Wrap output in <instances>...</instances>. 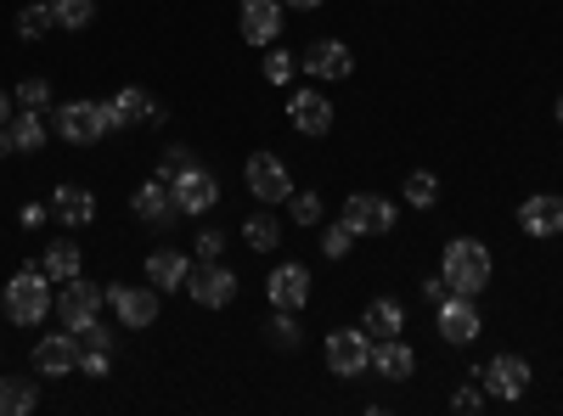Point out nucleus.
<instances>
[{"label": "nucleus", "instance_id": "412c9836", "mask_svg": "<svg viewBox=\"0 0 563 416\" xmlns=\"http://www.w3.org/2000/svg\"><path fill=\"white\" fill-rule=\"evenodd\" d=\"M361 333L378 344V338H400L406 333V304L400 299H372L366 315H361Z\"/></svg>", "mask_w": 563, "mask_h": 416}, {"label": "nucleus", "instance_id": "f03ea898", "mask_svg": "<svg viewBox=\"0 0 563 416\" xmlns=\"http://www.w3.org/2000/svg\"><path fill=\"white\" fill-rule=\"evenodd\" d=\"M440 276H445V288H451V293L479 299V293L490 288V248L474 243V237H451L445 254H440Z\"/></svg>", "mask_w": 563, "mask_h": 416}, {"label": "nucleus", "instance_id": "9b49d317", "mask_svg": "<svg viewBox=\"0 0 563 416\" xmlns=\"http://www.w3.org/2000/svg\"><path fill=\"white\" fill-rule=\"evenodd\" d=\"M52 124H57V135H63L68 147H97L102 135H108V130H102V113H97V102H63Z\"/></svg>", "mask_w": 563, "mask_h": 416}, {"label": "nucleus", "instance_id": "f3484780", "mask_svg": "<svg viewBox=\"0 0 563 416\" xmlns=\"http://www.w3.org/2000/svg\"><path fill=\"white\" fill-rule=\"evenodd\" d=\"M288 119H294V130H299V135H327V130H333V102H327L316 85H305V90H294Z\"/></svg>", "mask_w": 563, "mask_h": 416}, {"label": "nucleus", "instance_id": "ea45409f", "mask_svg": "<svg viewBox=\"0 0 563 416\" xmlns=\"http://www.w3.org/2000/svg\"><path fill=\"white\" fill-rule=\"evenodd\" d=\"M225 243H231L225 231H198V237H192V254H198V265H203V259H220V254H225Z\"/></svg>", "mask_w": 563, "mask_h": 416}, {"label": "nucleus", "instance_id": "c9c22d12", "mask_svg": "<svg viewBox=\"0 0 563 416\" xmlns=\"http://www.w3.org/2000/svg\"><path fill=\"white\" fill-rule=\"evenodd\" d=\"M350 248H355V231H350L344 220H333V225L321 231V254H327V259H344Z\"/></svg>", "mask_w": 563, "mask_h": 416}, {"label": "nucleus", "instance_id": "37998d69", "mask_svg": "<svg viewBox=\"0 0 563 416\" xmlns=\"http://www.w3.org/2000/svg\"><path fill=\"white\" fill-rule=\"evenodd\" d=\"M451 288H445V276H434V282H422V299H429V304H440Z\"/></svg>", "mask_w": 563, "mask_h": 416}, {"label": "nucleus", "instance_id": "f704fd0d", "mask_svg": "<svg viewBox=\"0 0 563 416\" xmlns=\"http://www.w3.org/2000/svg\"><path fill=\"white\" fill-rule=\"evenodd\" d=\"M485 400H490V394H485V383H479L474 372H467V383H462V389L451 394V411H462V416H474V411H485Z\"/></svg>", "mask_w": 563, "mask_h": 416}, {"label": "nucleus", "instance_id": "6ab92c4d", "mask_svg": "<svg viewBox=\"0 0 563 416\" xmlns=\"http://www.w3.org/2000/svg\"><path fill=\"white\" fill-rule=\"evenodd\" d=\"M186 276H192V259H186L180 248H158V254H147V282H153L158 293H180V288H186Z\"/></svg>", "mask_w": 563, "mask_h": 416}, {"label": "nucleus", "instance_id": "4468645a", "mask_svg": "<svg viewBox=\"0 0 563 416\" xmlns=\"http://www.w3.org/2000/svg\"><path fill=\"white\" fill-rule=\"evenodd\" d=\"M34 372H40V378H68V372H79V338H74V333H45V338L34 344Z\"/></svg>", "mask_w": 563, "mask_h": 416}, {"label": "nucleus", "instance_id": "cd10ccee", "mask_svg": "<svg viewBox=\"0 0 563 416\" xmlns=\"http://www.w3.org/2000/svg\"><path fill=\"white\" fill-rule=\"evenodd\" d=\"M79 243H52V248H45V259H40V270L45 276H52V282H74V276H79Z\"/></svg>", "mask_w": 563, "mask_h": 416}, {"label": "nucleus", "instance_id": "4c0bfd02", "mask_svg": "<svg viewBox=\"0 0 563 416\" xmlns=\"http://www.w3.org/2000/svg\"><path fill=\"white\" fill-rule=\"evenodd\" d=\"M288 214H294V225L316 231V225H321V198H316V192H294V198H288Z\"/></svg>", "mask_w": 563, "mask_h": 416}, {"label": "nucleus", "instance_id": "a878e982", "mask_svg": "<svg viewBox=\"0 0 563 416\" xmlns=\"http://www.w3.org/2000/svg\"><path fill=\"white\" fill-rule=\"evenodd\" d=\"M40 405L34 378H0V416H29Z\"/></svg>", "mask_w": 563, "mask_h": 416}, {"label": "nucleus", "instance_id": "5701e85b", "mask_svg": "<svg viewBox=\"0 0 563 416\" xmlns=\"http://www.w3.org/2000/svg\"><path fill=\"white\" fill-rule=\"evenodd\" d=\"M372 372L389 378V383H406V378L417 372V355H411L400 338H378V344H372Z\"/></svg>", "mask_w": 563, "mask_h": 416}, {"label": "nucleus", "instance_id": "2f4dec72", "mask_svg": "<svg viewBox=\"0 0 563 416\" xmlns=\"http://www.w3.org/2000/svg\"><path fill=\"white\" fill-rule=\"evenodd\" d=\"M52 12H57V29L79 34V29H90V18H97V0H52Z\"/></svg>", "mask_w": 563, "mask_h": 416}, {"label": "nucleus", "instance_id": "aec40b11", "mask_svg": "<svg viewBox=\"0 0 563 416\" xmlns=\"http://www.w3.org/2000/svg\"><path fill=\"white\" fill-rule=\"evenodd\" d=\"M282 34V0H243V40L271 45Z\"/></svg>", "mask_w": 563, "mask_h": 416}, {"label": "nucleus", "instance_id": "72a5a7b5", "mask_svg": "<svg viewBox=\"0 0 563 416\" xmlns=\"http://www.w3.org/2000/svg\"><path fill=\"white\" fill-rule=\"evenodd\" d=\"M186 169H198L192 147H164V158H158V180H164V187H175V180H180Z\"/></svg>", "mask_w": 563, "mask_h": 416}, {"label": "nucleus", "instance_id": "423d86ee", "mask_svg": "<svg viewBox=\"0 0 563 416\" xmlns=\"http://www.w3.org/2000/svg\"><path fill=\"white\" fill-rule=\"evenodd\" d=\"M180 293H192V304H203V310H225L231 299H238V276H231L220 259H203V265H192Z\"/></svg>", "mask_w": 563, "mask_h": 416}, {"label": "nucleus", "instance_id": "0eeeda50", "mask_svg": "<svg viewBox=\"0 0 563 416\" xmlns=\"http://www.w3.org/2000/svg\"><path fill=\"white\" fill-rule=\"evenodd\" d=\"M243 180H249V192L260 203H288L294 198V175H288V164H282L276 153H254L249 169H243Z\"/></svg>", "mask_w": 563, "mask_h": 416}, {"label": "nucleus", "instance_id": "a19ab883", "mask_svg": "<svg viewBox=\"0 0 563 416\" xmlns=\"http://www.w3.org/2000/svg\"><path fill=\"white\" fill-rule=\"evenodd\" d=\"M97 113H102V130L113 135V130H124V119H119V108L113 102H97Z\"/></svg>", "mask_w": 563, "mask_h": 416}, {"label": "nucleus", "instance_id": "c03bdc74", "mask_svg": "<svg viewBox=\"0 0 563 416\" xmlns=\"http://www.w3.org/2000/svg\"><path fill=\"white\" fill-rule=\"evenodd\" d=\"M12 108H18V97H12V90H0V124H12Z\"/></svg>", "mask_w": 563, "mask_h": 416}, {"label": "nucleus", "instance_id": "b1692460", "mask_svg": "<svg viewBox=\"0 0 563 416\" xmlns=\"http://www.w3.org/2000/svg\"><path fill=\"white\" fill-rule=\"evenodd\" d=\"M113 108H119L124 130H130V124H164V119H169V113H164V108L147 97V90H141V85H124L119 97H113Z\"/></svg>", "mask_w": 563, "mask_h": 416}, {"label": "nucleus", "instance_id": "f8f14e48", "mask_svg": "<svg viewBox=\"0 0 563 416\" xmlns=\"http://www.w3.org/2000/svg\"><path fill=\"white\" fill-rule=\"evenodd\" d=\"M519 231H525V237H541V243L563 237V198H558V192L525 198V203H519Z\"/></svg>", "mask_w": 563, "mask_h": 416}, {"label": "nucleus", "instance_id": "1a4fd4ad", "mask_svg": "<svg viewBox=\"0 0 563 416\" xmlns=\"http://www.w3.org/2000/svg\"><path fill=\"white\" fill-rule=\"evenodd\" d=\"M108 304H113V315L124 321L130 333H147L153 321H158V288L147 282V288H124V282H113L108 288Z\"/></svg>", "mask_w": 563, "mask_h": 416}, {"label": "nucleus", "instance_id": "473e14b6", "mask_svg": "<svg viewBox=\"0 0 563 416\" xmlns=\"http://www.w3.org/2000/svg\"><path fill=\"white\" fill-rule=\"evenodd\" d=\"M113 372V349L108 344H79V378H108Z\"/></svg>", "mask_w": 563, "mask_h": 416}, {"label": "nucleus", "instance_id": "f257e3e1", "mask_svg": "<svg viewBox=\"0 0 563 416\" xmlns=\"http://www.w3.org/2000/svg\"><path fill=\"white\" fill-rule=\"evenodd\" d=\"M0 310H7L12 327H40L45 315L57 310V288H52V276H45L40 265H23L12 282H7V299H0Z\"/></svg>", "mask_w": 563, "mask_h": 416}, {"label": "nucleus", "instance_id": "2eb2a0df", "mask_svg": "<svg viewBox=\"0 0 563 416\" xmlns=\"http://www.w3.org/2000/svg\"><path fill=\"white\" fill-rule=\"evenodd\" d=\"M175 203H180V214H209L214 203H220V175L214 169H186L180 180H175Z\"/></svg>", "mask_w": 563, "mask_h": 416}, {"label": "nucleus", "instance_id": "6e6552de", "mask_svg": "<svg viewBox=\"0 0 563 416\" xmlns=\"http://www.w3.org/2000/svg\"><path fill=\"white\" fill-rule=\"evenodd\" d=\"M355 237H384V231H395V203L378 198V192H355L344 198V214H339Z\"/></svg>", "mask_w": 563, "mask_h": 416}, {"label": "nucleus", "instance_id": "c85d7f7f", "mask_svg": "<svg viewBox=\"0 0 563 416\" xmlns=\"http://www.w3.org/2000/svg\"><path fill=\"white\" fill-rule=\"evenodd\" d=\"M265 338H271V349H282V355H294V349L305 344V333H299V321H294V310H276V315L265 321Z\"/></svg>", "mask_w": 563, "mask_h": 416}, {"label": "nucleus", "instance_id": "dca6fc26", "mask_svg": "<svg viewBox=\"0 0 563 416\" xmlns=\"http://www.w3.org/2000/svg\"><path fill=\"white\" fill-rule=\"evenodd\" d=\"M265 293H271V304L276 310H305V299H310V270L305 265H294V259H282L276 270H271V282H265Z\"/></svg>", "mask_w": 563, "mask_h": 416}, {"label": "nucleus", "instance_id": "393cba45", "mask_svg": "<svg viewBox=\"0 0 563 416\" xmlns=\"http://www.w3.org/2000/svg\"><path fill=\"white\" fill-rule=\"evenodd\" d=\"M45 142H52V124H45V113L18 108V113H12V147H18V153H40Z\"/></svg>", "mask_w": 563, "mask_h": 416}, {"label": "nucleus", "instance_id": "39448f33", "mask_svg": "<svg viewBox=\"0 0 563 416\" xmlns=\"http://www.w3.org/2000/svg\"><path fill=\"white\" fill-rule=\"evenodd\" d=\"M327 372H333V378H361V372H372V338H366L361 327L327 333Z\"/></svg>", "mask_w": 563, "mask_h": 416}, {"label": "nucleus", "instance_id": "ddd939ff", "mask_svg": "<svg viewBox=\"0 0 563 416\" xmlns=\"http://www.w3.org/2000/svg\"><path fill=\"white\" fill-rule=\"evenodd\" d=\"M130 209H135V220H147V225H158V231H169V225L180 220L175 187H164L158 175H153V180H141V187H135V198H130Z\"/></svg>", "mask_w": 563, "mask_h": 416}, {"label": "nucleus", "instance_id": "4be33fe9", "mask_svg": "<svg viewBox=\"0 0 563 416\" xmlns=\"http://www.w3.org/2000/svg\"><path fill=\"white\" fill-rule=\"evenodd\" d=\"M52 214H57V225L85 231L90 220H97V198H90L85 187H57V192H52Z\"/></svg>", "mask_w": 563, "mask_h": 416}, {"label": "nucleus", "instance_id": "58836bf2", "mask_svg": "<svg viewBox=\"0 0 563 416\" xmlns=\"http://www.w3.org/2000/svg\"><path fill=\"white\" fill-rule=\"evenodd\" d=\"M294 74H299V57L294 52H282V45H276V52H265V79L271 85H288Z\"/></svg>", "mask_w": 563, "mask_h": 416}, {"label": "nucleus", "instance_id": "9d476101", "mask_svg": "<svg viewBox=\"0 0 563 416\" xmlns=\"http://www.w3.org/2000/svg\"><path fill=\"white\" fill-rule=\"evenodd\" d=\"M434 310H440V338L445 344H474L485 333V321H479V310H474L467 293H445Z\"/></svg>", "mask_w": 563, "mask_h": 416}, {"label": "nucleus", "instance_id": "bb28decb", "mask_svg": "<svg viewBox=\"0 0 563 416\" xmlns=\"http://www.w3.org/2000/svg\"><path fill=\"white\" fill-rule=\"evenodd\" d=\"M57 29V12H52V0H29V7L18 12V40H45V34H52Z\"/></svg>", "mask_w": 563, "mask_h": 416}, {"label": "nucleus", "instance_id": "20e7f679", "mask_svg": "<svg viewBox=\"0 0 563 416\" xmlns=\"http://www.w3.org/2000/svg\"><path fill=\"white\" fill-rule=\"evenodd\" d=\"M102 304H108V288H97V282H57V321L68 333H79V327H90V321H102Z\"/></svg>", "mask_w": 563, "mask_h": 416}, {"label": "nucleus", "instance_id": "7c9ffc66", "mask_svg": "<svg viewBox=\"0 0 563 416\" xmlns=\"http://www.w3.org/2000/svg\"><path fill=\"white\" fill-rule=\"evenodd\" d=\"M243 243H249L254 254H276V243H282V225H276V214H254V220L243 225Z\"/></svg>", "mask_w": 563, "mask_h": 416}, {"label": "nucleus", "instance_id": "a211bd4d", "mask_svg": "<svg viewBox=\"0 0 563 416\" xmlns=\"http://www.w3.org/2000/svg\"><path fill=\"white\" fill-rule=\"evenodd\" d=\"M299 68H305L310 79H350L355 57H350V45H344V40H316L310 52L299 57Z\"/></svg>", "mask_w": 563, "mask_h": 416}, {"label": "nucleus", "instance_id": "49530a36", "mask_svg": "<svg viewBox=\"0 0 563 416\" xmlns=\"http://www.w3.org/2000/svg\"><path fill=\"white\" fill-rule=\"evenodd\" d=\"M558 124H563V97H558Z\"/></svg>", "mask_w": 563, "mask_h": 416}, {"label": "nucleus", "instance_id": "e433bc0d", "mask_svg": "<svg viewBox=\"0 0 563 416\" xmlns=\"http://www.w3.org/2000/svg\"><path fill=\"white\" fill-rule=\"evenodd\" d=\"M18 108H34V113H45V108H52V79H23L18 85Z\"/></svg>", "mask_w": 563, "mask_h": 416}, {"label": "nucleus", "instance_id": "79ce46f5", "mask_svg": "<svg viewBox=\"0 0 563 416\" xmlns=\"http://www.w3.org/2000/svg\"><path fill=\"white\" fill-rule=\"evenodd\" d=\"M45 214H52V203H29V209H23V225L34 231V225H45Z\"/></svg>", "mask_w": 563, "mask_h": 416}, {"label": "nucleus", "instance_id": "7ed1b4c3", "mask_svg": "<svg viewBox=\"0 0 563 416\" xmlns=\"http://www.w3.org/2000/svg\"><path fill=\"white\" fill-rule=\"evenodd\" d=\"M474 378L485 383V394L490 400H501V405H512V400H525V389H530V360L525 355H496V360H485V366H474Z\"/></svg>", "mask_w": 563, "mask_h": 416}, {"label": "nucleus", "instance_id": "a18cd8bd", "mask_svg": "<svg viewBox=\"0 0 563 416\" xmlns=\"http://www.w3.org/2000/svg\"><path fill=\"white\" fill-rule=\"evenodd\" d=\"M282 7H294V12H316L321 0H282Z\"/></svg>", "mask_w": 563, "mask_h": 416}, {"label": "nucleus", "instance_id": "c756f323", "mask_svg": "<svg viewBox=\"0 0 563 416\" xmlns=\"http://www.w3.org/2000/svg\"><path fill=\"white\" fill-rule=\"evenodd\" d=\"M400 198H406L411 209H434V203H440V180H434L429 169H411L406 187H400Z\"/></svg>", "mask_w": 563, "mask_h": 416}]
</instances>
